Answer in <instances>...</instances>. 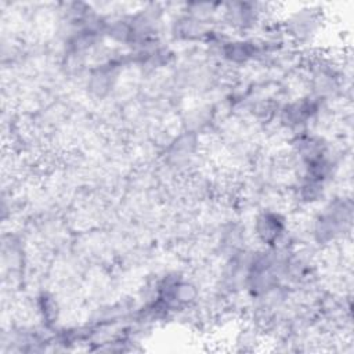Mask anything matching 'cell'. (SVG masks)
I'll return each mask as SVG.
<instances>
[{"mask_svg": "<svg viewBox=\"0 0 354 354\" xmlns=\"http://www.w3.org/2000/svg\"><path fill=\"white\" fill-rule=\"evenodd\" d=\"M314 113H315L314 104H311L308 101H300V102H295V104H290L286 106V109L283 111V120L288 124H293V126L303 124Z\"/></svg>", "mask_w": 354, "mask_h": 354, "instance_id": "obj_2", "label": "cell"}, {"mask_svg": "<svg viewBox=\"0 0 354 354\" xmlns=\"http://www.w3.org/2000/svg\"><path fill=\"white\" fill-rule=\"evenodd\" d=\"M283 218L278 213L266 212L256 221V234L267 245H275L283 235Z\"/></svg>", "mask_w": 354, "mask_h": 354, "instance_id": "obj_1", "label": "cell"}]
</instances>
